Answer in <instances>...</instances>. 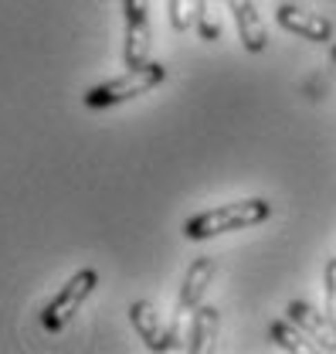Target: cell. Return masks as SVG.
Here are the masks:
<instances>
[{
    "instance_id": "6da1fadb",
    "label": "cell",
    "mask_w": 336,
    "mask_h": 354,
    "mask_svg": "<svg viewBox=\"0 0 336 354\" xmlns=\"http://www.w3.org/2000/svg\"><path fill=\"white\" fill-rule=\"evenodd\" d=\"M272 218V205L265 198H245V201H231V205H217L201 215L184 221V239L190 242H204L221 232H238V228H252Z\"/></svg>"
},
{
    "instance_id": "7a4b0ae2",
    "label": "cell",
    "mask_w": 336,
    "mask_h": 354,
    "mask_svg": "<svg viewBox=\"0 0 336 354\" xmlns=\"http://www.w3.org/2000/svg\"><path fill=\"white\" fill-rule=\"evenodd\" d=\"M164 79H167V65L146 62V65H139V68H129L126 75H119V79H109V82H102V86L88 88V92H85V106H88V109L119 106V102H129V99H136V95H146L150 88H157Z\"/></svg>"
},
{
    "instance_id": "3957f363",
    "label": "cell",
    "mask_w": 336,
    "mask_h": 354,
    "mask_svg": "<svg viewBox=\"0 0 336 354\" xmlns=\"http://www.w3.org/2000/svg\"><path fill=\"white\" fill-rule=\"evenodd\" d=\"M214 272H217V259H214V256H197V259L190 263V269H187V276H184V286H180V297H177V310H173V324H170V337H173L177 348H180V344L187 348L190 317H194V310L201 307V300H204V293H208Z\"/></svg>"
},
{
    "instance_id": "277c9868",
    "label": "cell",
    "mask_w": 336,
    "mask_h": 354,
    "mask_svg": "<svg viewBox=\"0 0 336 354\" xmlns=\"http://www.w3.org/2000/svg\"><path fill=\"white\" fill-rule=\"evenodd\" d=\"M95 283H99V272L95 269H79L48 304H44L41 310V324L44 330H51V334H58L75 313H79V307H82L85 300H88V293L95 290Z\"/></svg>"
},
{
    "instance_id": "5b68a950",
    "label": "cell",
    "mask_w": 336,
    "mask_h": 354,
    "mask_svg": "<svg viewBox=\"0 0 336 354\" xmlns=\"http://www.w3.org/2000/svg\"><path fill=\"white\" fill-rule=\"evenodd\" d=\"M126 14V68H139L150 62V0H123Z\"/></svg>"
},
{
    "instance_id": "8992f818",
    "label": "cell",
    "mask_w": 336,
    "mask_h": 354,
    "mask_svg": "<svg viewBox=\"0 0 336 354\" xmlns=\"http://www.w3.org/2000/svg\"><path fill=\"white\" fill-rule=\"evenodd\" d=\"M275 21H279V28H286L289 35H299L306 41H333V21L323 14H309L295 3H279Z\"/></svg>"
},
{
    "instance_id": "52a82bcc",
    "label": "cell",
    "mask_w": 336,
    "mask_h": 354,
    "mask_svg": "<svg viewBox=\"0 0 336 354\" xmlns=\"http://www.w3.org/2000/svg\"><path fill=\"white\" fill-rule=\"evenodd\" d=\"M129 320H132L139 341H143L150 351L160 354V351H173V348H177L173 337H170V327H164L160 313H157V307H153L150 300H136V304H129Z\"/></svg>"
},
{
    "instance_id": "ba28073f",
    "label": "cell",
    "mask_w": 336,
    "mask_h": 354,
    "mask_svg": "<svg viewBox=\"0 0 336 354\" xmlns=\"http://www.w3.org/2000/svg\"><path fill=\"white\" fill-rule=\"evenodd\" d=\"M289 320H295L309 334V341L319 351H336V327H333V320L326 317V310H316L313 304H306V300H293L289 304Z\"/></svg>"
},
{
    "instance_id": "9c48e42d",
    "label": "cell",
    "mask_w": 336,
    "mask_h": 354,
    "mask_svg": "<svg viewBox=\"0 0 336 354\" xmlns=\"http://www.w3.org/2000/svg\"><path fill=\"white\" fill-rule=\"evenodd\" d=\"M228 3V10L235 14V24H238V35H241V44H245V51H265V44H268V31H265V21L258 17V10H255V0H224Z\"/></svg>"
},
{
    "instance_id": "30bf717a",
    "label": "cell",
    "mask_w": 336,
    "mask_h": 354,
    "mask_svg": "<svg viewBox=\"0 0 336 354\" xmlns=\"http://www.w3.org/2000/svg\"><path fill=\"white\" fill-rule=\"evenodd\" d=\"M217 330H221V313L217 307H201L194 310V317H190V337H187V351L190 354H204L214 348V341H217Z\"/></svg>"
},
{
    "instance_id": "8fae6325",
    "label": "cell",
    "mask_w": 336,
    "mask_h": 354,
    "mask_svg": "<svg viewBox=\"0 0 336 354\" xmlns=\"http://www.w3.org/2000/svg\"><path fill=\"white\" fill-rule=\"evenodd\" d=\"M268 334H272V341L282 348V351L289 354H309V351H319L313 341H309V334L295 324V320H272V327H268Z\"/></svg>"
},
{
    "instance_id": "7c38bea8",
    "label": "cell",
    "mask_w": 336,
    "mask_h": 354,
    "mask_svg": "<svg viewBox=\"0 0 336 354\" xmlns=\"http://www.w3.org/2000/svg\"><path fill=\"white\" fill-rule=\"evenodd\" d=\"M224 0H197V35L204 41H217L221 38V17H217V7Z\"/></svg>"
},
{
    "instance_id": "4fadbf2b",
    "label": "cell",
    "mask_w": 336,
    "mask_h": 354,
    "mask_svg": "<svg viewBox=\"0 0 336 354\" xmlns=\"http://www.w3.org/2000/svg\"><path fill=\"white\" fill-rule=\"evenodd\" d=\"M167 14L173 31H190L197 24V0H167Z\"/></svg>"
},
{
    "instance_id": "5bb4252c",
    "label": "cell",
    "mask_w": 336,
    "mask_h": 354,
    "mask_svg": "<svg viewBox=\"0 0 336 354\" xmlns=\"http://www.w3.org/2000/svg\"><path fill=\"white\" fill-rule=\"evenodd\" d=\"M323 290H326V317L333 320V327H336V259H326Z\"/></svg>"
},
{
    "instance_id": "9a60e30c",
    "label": "cell",
    "mask_w": 336,
    "mask_h": 354,
    "mask_svg": "<svg viewBox=\"0 0 336 354\" xmlns=\"http://www.w3.org/2000/svg\"><path fill=\"white\" fill-rule=\"evenodd\" d=\"M330 62H333V68H336V41L330 44Z\"/></svg>"
}]
</instances>
